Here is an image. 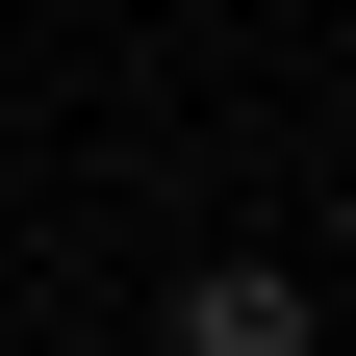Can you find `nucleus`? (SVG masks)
<instances>
[{"instance_id": "nucleus-1", "label": "nucleus", "mask_w": 356, "mask_h": 356, "mask_svg": "<svg viewBox=\"0 0 356 356\" xmlns=\"http://www.w3.org/2000/svg\"><path fill=\"white\" fill-rule=\"evenodd\" d=\"M178 356H331L305 254H204V280H178Z\"/></svg>"}]
</instances>
